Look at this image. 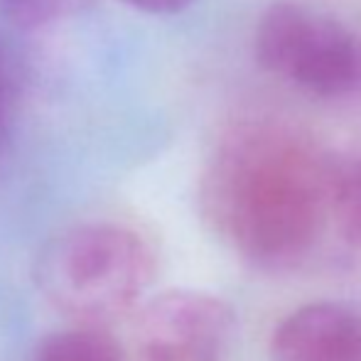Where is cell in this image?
Wrapping results in <instances>:
<instances>
[{
    "label": "cell",
    "mask_w": 361,
    "mask_h": 361,
    "mask_svg": "<svg viewBox=\"0 0 361 361\" xmlns=\"http://www.w3.org/2000/svg\"><path fill=\"white\" fill-rule=\"evenodd\" d=\"M89 0H0V10L13 25L37 30L76 13Z\"/></svg>",
    "instance_id": "obj_8"
},
{
    "label": "cell",
    "mask_w": 361,
    "mask_h": 361,
    "mask_svg": "<svg viewBox=\"0 0 361 361\" xmlns=\"http://www.w3.org/2000/svg\"><path fill=\"white\" fill-rule=\"evenodd\" d=\"M37 273L42 293L62 312L106 322L143 298L155 278V253L123 224H81L49 243Z\"/></svg>",
    "instance_id": "obj_2"
},
{
    "label": "cell",
    "mask_w": 361,
    "mask_h": 361,
    "mask_svg": "<svg viewBox=\"0 0 361 361\" xmlns=\"http://www.w3.org/2000/svg\"><path fill=\"white\" fill-rule=\"evenodd\" d=\"M337 167L302 133L251 123L221 140L204 177V209L246 261L263 268L300 263L322 236Z\"/></svg>",
    "instance_id": "obj_1"
},
{
    "label": "cell",
    "mask_w": 361,
    "mask_h": 361,
    "mask_svg": "<svg viewBox=\"0 0 361 361\" xmlns=\"http://www.w3.org/2000/svg\"><path fill=\"white\" fill-rule=\"evenodd\" d=\"M256 59L266 72L334 99L361 81V47L334 18L302 5L281 3L263 13L256 27Z\"/></svg>",
    "instance_id": "obj_3"
},
{
    "label": "cell",
    "mask_w": 361,
    "mask_h": 361,
    "mask_svg": "<svg viewBox=\"0 0 361 361\" xmlns=\"http://www.w3.org/2000/svg\"><path fill=\"white\" fill-rule=\"evenodd\" d=\"M8 126H10V76L5 67V57L0 52V152L8 143Z\"/></svg>",
    "instance_id": "obj_9"
},
{
    "label": "cell",
    "mask_w": 361,
    "mask_h": 361,
    "mask_svg": "<svg viewBox=\"0 0 361 361\" xmlns=\"http://www.w3.org/2000/svg\"><path fill=\"white\" fill-rule=\"evenodd\" d=\"M123 3L150 15H175L182 13L185 8H190L195 0H123Z\"/></svg>",
    "instance_id": "obj_10"
},
{
    "label": "cell",
    "mask_w": 361,
    "mask_h": 361,
    "mask_svg": "<svg viewBox=\"0 0 361 361\" xmlns=\"http://www.w3.org/2000/svg\"><path fill=\"white\" fill-rule=\"evenodd\" d=\"M236 329L231 305L200 290H170L143 307L135 342L145 361H216Z\"/></svg>",
    "instance_id": "obj_4"
},
{
    "label": "cell",
    "mask_w": 361,
    "mask_h": 361,
    "mask_svg": "<svg viewBox=\"0 0 361 361\" xmlns=\"http://www.w3.org/2000/svg\"><path fill=\"white\" fill-rule=\"evenodd\" d=\"M271 361H361V312L342 302L302 305L278 324Z\"/></svg>",
    "instance_id": "obj_5"
},
{
    "label": "cell",
    "mask_w": 361,
    "mask_h": 361,
    "mask_svg": "<svg viewBox=\"0 0 361 361\" xmlns=\"http://www.w3.org/2000/svg\"><path fill=\"white\" fill-rule=\"evenodd\" d=\"M332 219L339 224L342 236L361 248V157L354 162H339Z\"/></svg>",
    "instance_id": "obj_7"
},
{
    "label": "cell",
    "mask_w": 361,
    "mask_h": 361,
    "mask_svg": "<svg viewBox=\"0 0 361 361\" xmlns=\"http://www.w3.org/2000/svg\"><path fill=\"white\" fill-rule=\"evenodd\" d=\"M35 361H126L114 337L94 327L57 332L39 344Z\"/></svg>",
    "instance_id": "obj_6"
}]
</instances>
